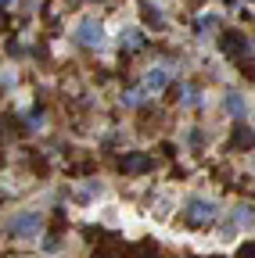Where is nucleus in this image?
Listing matches in <instances>:
<instances>
[{
    "instance_id": "8",
    "label": "nucleus",
    "mask_w": 255,
    "mask_h": 258,
    "mask_svg": "<svg viewBox=\"0 0 255 258\" xmlns=\"http://www.w3.org/2000/svg\"><path fill=\"white\" fill-rule=\"evenodd\" d=\"M230 222H234V226H251V222H255V208H251V205H237V208L230 212Z\"/></svg>"
},
{
    "instance_id": "7",
    "label": "nucleus",
    "mask_w": 255,
    "mask_h": 258,
    "mask_svg": "<svg viewBox=\"0 0 255 258\" xmlns=\"http://www.w3.org/2000/svg\"><path fill=\"white\" fill-rule=\"evenodd\" d=\"M119 43H122L126 50H140V47H144V32H140V29H122V32H119Z\"/></svg>"
},
{
    "instance_id": "4",
    "label": "nucleus",
    "mask_w": 255,
    "mask_h": 258,
    "mask_svg": "<svg viewBox=\"0 0 255 258\" xmlns=\"http://www.w3.org/2000/svg\"><path fill=\"white\" fill-rule=\"evenodd\" d=\"M166 86H169V69H162V64L147 69L144 79H140V90H144V93H162Z\"/></svg>"
},
{
    "instance_id": "1",
    "label": "nucleus",
    "mask_w": 255,
    "mask_h": 258,
    "mask_svg": "<svg viewBox=\"0 0 255 258\" xmlns=\"http://www.w3.org/2000/svg\"><path fill=\"white\" fill-rule=\"evenodd\" d=\"M40 230H43V212H36V208H25L8 222V233L18 240H36Z\"/></svg>"
},
{
    "instance_id": "15",
    "label": "nucleus",
    "mask_w": 255,
    "mask_h": 258,
    "mask_svg": "<svg viewBox=\"0 0 255 258\" xmlns=\"http://www.w3.org/2000/svg\"><path fill=\"white\" fill-rule=\"evenodd\" d=\"M216 22H219L216 15H205V18L198 22V29H201V32H209V29H216Z\"/></svg>"
},
{
    "instance_id": "14",
    "label": "nucleus",
    "mask_w": 255,
    "mask_h": 258,
    "mask_svg": "<svg viewBox=\"0 0 255 258\" xmlns=\"http://www.w3.org/2000/svg\"><path fill=\"white\" fill-rule=\"evenodd\" d=\"M144 11H147V22H155V25H162V22H166V18H162V11H158V8H151V4H147Z\"/></svg>"
},
{
    "instance_id": "10",
    "label": "nucleus",
    "mask_w": 255,
    "mask_h": 258,
    "mask_svg": "<svg viewBox=\"0 0 255 258\" xmlns=\"http://www.w3.org/2000/svg\"><path fill=\"white\" fill-rule=\"evenodd\" d=\"M180 104H201V90L194 83H183L180 86Z\"/></svg>"
},
{
    "instance_id": "16",
    "label": "nucleus",
    "mask_w": 255,
    "mask_h": 258,
    "mask_svg": "<svg viewBox=\"0 0 255 258\" xmlns=\"http://www.w3.org/2000/svg\"><path fill=\"white\" fill-rule=\"evenodd\" d=\"M43 251H50V254L61 251V240H58V237H47V240H43Z\"/></svg>"
},
{
    "instance_id": "13",
    "label": "nucleus",
    "mask_w": 255,
    "mask_h": 258,
    "mask_svg": "<svg viewBox=\"0 0 255 258\" xmlns=\"http://www.w3.org/2000/svg\"><path fill=\"white\" fill-rule=\"evenodd\" d=\"M234 144H237V147H251V144H255V133H248V129H237V133H234Z\"/></svg>"
},
{
    "instance_id": "2",
    "label": "nucleus",
    "mask_w": 255,
    "mask_h": 258,
    "mask_svg": "<svg viewBox=\"0 0 255 258\" xmlns=\"http://www.w3.org/2000/svg\"><path fill=\"white\" fill-rule=\"evenodd\" d=\"M183 219H187L190 226H209V222L219 219V205H216L212 198L194 194V198H187V205H183Z\"/></svg>"
},
{
    "instance_id": "3",
    "label": "nucleus",
    "mask_w": 255,
    "mask_h": 258,
    "mask_svg": "<svg viewBox=\"0 0 255 258\" xmlns=\"http://www.w3.org/2000/svg\"><path fill=\"white\" fill-rule=\"evenodd\" d=\"M76 43H83V47H101L105 43V29H101V22L97 18H83L79 25H76Z\"/></svg>"
},
{
    "instance_id": "12",
    "label": "nucleus",
    "mask_w": 255,
    "mask_h": 258,
    "mask_svg": "<svg viewBox=\"0 0 255 258\" xmlns=\"http://www.w3.org/2000/svg\"><path fill=\"white\" fill-rule=\"evenodd\" d=\"M140 101H144V90H126V93H122V104H126V108H137Z\"/></svg>"
},
{
    "instance_id": "5",
    "label": "nucleus",
    "mask_w": 255,
    "mask_h": 258,
    "mask_svg": "<svg viewBox=\"0 0 255 258\" xmlns=\"http://www.w3.org/2000/svg\"><path fill=\"white\" fill-rule=\"evenodd\" d=\"M119 165H122V172H133V176H137V172H147L155 161H151L147 154H140V151H130V154H122Z\"/></svg>"
},
{
    "instance_id": "17",
    "label": "nucleus",
    "mask_w": 255,
    "mask_h": 258,
    "mask_svg": "<svg viewBox=\"0 0 255 258\" xmlns=\"http://www.w3.org/2000/svg\"><path fill=\"white\" fill-rule=\"evenodd\" d=\"M241 258H255V247H244V251H241Z\"/></svg>"
},
{
    "instance_id": "9",
    "label": "nucleus",
    "mask_w": 255,
    "mask_h": 258,
    "mask_svg": "<svg viewBox=\"0 0 255 258\" xmlns=\"http://www.w3.org/2000/svg\"><path fill=\"white\" fill-rule=\"evenodd\" d=\"M227 47L230 54H248V36H241V32H227Z\"/></svg>"
},
{
    "instance_id": "11",
    "label": "nucleus",
    "mask_w": 255,
    "mask_h": 258,
    "mask_svg": "<svg viewBox=\"0 0 255 258\" xmlns=\"http://www.w3.org/2000/svg\"><path fill=\"white\" fill-rule=\"evenodd\" d=\"M101 190H105V186H101V179H86V183L76 190V198H79V201H90V198H97Z\"/></svg>"
},
{
    "instance_id": "6",
    "label": "nucleus",
    "mask_w": 255,
    "mask_h": 258,
    "mask_svg": "<svg viewBox=\"0 0 255 258\" xmlns=\"http://www.w3.org/2000/svg\"><path fill=\"white\" fill-rule=\"evenodd\" d=\"M223 108H227L234 118H241L244 111H248V101H244V93H237V90H230L227 97H223Z\"/></svg>"
}]
</instances>
